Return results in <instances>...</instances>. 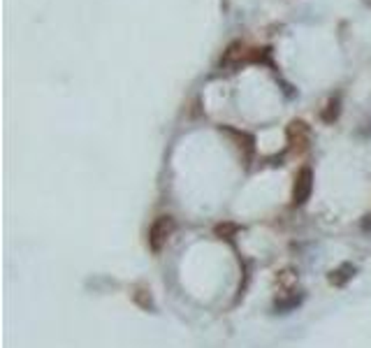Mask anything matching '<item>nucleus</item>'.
I'll return each instance as SVG.
<instances>
[{"instance_id": "nucleus-1", "label": "nucleus", "mask_w": 371, "mask_h": 348, "mask_svg": "<svg viewBox=\"0 0 371 348\" xmlns=\"http://www.w3.org/2000/svg\"><path fill=\"white\" fill-rule=\"evenodd\" d=\"M172 232H175V221H172V216H158L151 225V230H148V246L151 251H163V246L167 244V239L172 237Z\"/></svg>"}, {"instance_id": "nucleus-2", "label": "nucleus", "mask_w": 371, "mask_h": 348, "mask_svg": "<svg viewBox=\"0 0 371 348\" xmlns=\"http://www.w3.org/2000/svg\"><path fill=\"white\" fill-rule=\"evenodd\" d=\"M313 191V172L309 167H302L295 176V186H293V205L302 207L307 205V200L311 198Z\"/></svg>"}]
</instances>
